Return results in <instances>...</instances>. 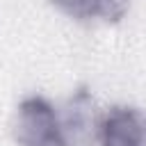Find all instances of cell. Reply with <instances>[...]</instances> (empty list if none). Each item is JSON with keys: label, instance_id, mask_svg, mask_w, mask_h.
Instances as JSON below:
<instances>
[{"label": "cell", "instance_id": "obj_2", "mask_svg": "<svg viewBox=\"0 0 146 146\" xmlns=\"http://www.w3.org/2000/svg\"><path fill=\"white\" fill-rule=\"evenodd\" d=\"M100 146H146V110L112 105L98 123Z\"/></svg>", "mask_w": 146, "mask_h": 146}, {"label": "cell", "instance_id": "obj_1", "mask_svg": "<svg viewBox=\"0 0 146 146\" xmlns=\"http://www.w3.org/2000/svg\"><path fill=\"white\" fill-rule=\"evenodd\" d=\"M11 132L18 146H71L57 110L41 94H30L18 103Z\"/></svg>", "mask_w": 146, "mask_h": 146}, {"label": "cell", "instance_id": "obj_4", "mask_svg": "<svg viewBox=\"0 0 146 146\" xmlns=\"http://www.w3.org/2000/svg\"><path fill=\"white\" fill-rule=\"evenodd\" d=\"M50 2L75 21L103 18L107 23L121 21L130 7V0H50Z\"/></svg>", "mask_w": 146, "mask_h": 146}, {"label": "cell", "instance_id": "obj_3", "mask_svg": "<svg viewBox=\"0 0 146 146\" xmlns=\"http://www.w3.org/2000/svg\"><path fill=\"white\" fill-rule=\"evenodd\" d=\"M59 119L71 146H91L94 141H98L100 116L96 112V100L87 87H78L68 96Z\"/></svg>", "mask_w": 146, "mask_h": 146}]
</instances>
